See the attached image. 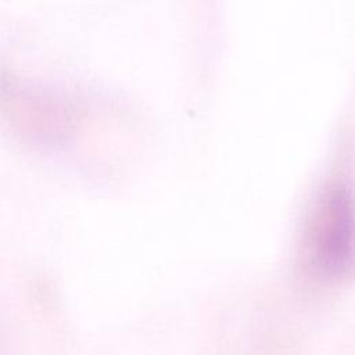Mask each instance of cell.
I'll return each mask as SVG.
<instances>
[{
  "instance_id": "1",
  "label": "cell",
  "mask_w": 355,
  "mask_h": 355,
  "mask_svg": "<svg viewBox=\"0 0 355 355\" xmlns=\"http://www.w3.org/2000/svg\"><path fill=\"white\" fill-rule=\"evenodd\" d=\"M300 265L320 286L345 279L355 268V200L345 184L330 187L313 208L304 230Z\"/></svg>"
}]
</instances>
